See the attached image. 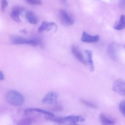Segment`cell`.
Returning a JSON list of instances; mask_svg holds the SVG:
<instances>
[{"mask_svg":"<svg viewBox=\"0 0 125 125\" xmlns=\"http://www.w3.org/2000/svg\"><path fill=\"white\" fill-rule=\"evenodd\" d=\"M5 99L7 102L14 106H20L23 104L24 98L19 92L14 90L9 91L6 93Z\"/></svg>","mask_w":125,"mask_h":125,"instance_id":"cell-1","label":"cell"},{"mask_svg":"<svg viewBox=\"0 0 125 125\" xmlns=\"http://www.w3.org/2000/svg\"><path fill=\"white\" fill-rule=\"evenodd\" d=\"M11 42L14 44H28L33 46L38 45L42 46L41 41L36 39H28L22 37L16 36L11 39Z\"/></svg>","mask_w":125,"mask_h":125,"instance_id":"cell-2","label":"cell"},{"mask_svg":"<svg viewBox=\"0 0 125 125\" xmlns=\"http://www.w3.org/2000/svg\"><path fill=\"white\" fill-rule=\"evenodd\" d=\"M59 18L61 23L63 26H71L74 23L73 17L65 10H61L59 13Z\"/></svg>","mask_w":125,"mask_h":125,"instance_id":"cell-3","label":"cell"},{"mask_svg":"<svg viewBox=\"0 0 125 125\" xmlns=\"http://www.w3.org/2000/svg\"><path fill=\"white\" fill-rule=\"evenodd\" d=\"M118 49V44L114 42H111L108 45L107 52L109 57L113 61H115L117 60Z\"/></svg>","mask_w":125,"mask_h":125,"instance_id":"cell-4","label":"cell"},{"mask_svg":"<svg viewBox=\"0 0 125 125\" xmlns=\"http://www.w3.org/2000/svg\"><path fill=\"white\" fill-rule=\"evenodd\" d=\"M59 94L54 91H50L48 93L41 101L43 104H55L57 103Z\"/></svg>","mask_w":125,"mask_h":125,"instance_id":"cell-5","label":"cell"},{"mask_svg":"<svg viewBox=\"0 0 125 125\" xmlns=\"http://www.w3.org/2000/svg\"><path fill=\"white\" fill-rule=\"evenodd\" d=\"M113 90L115 93L125 96V82L122 80H117L113 83Z\"/></svg>","mask_w":125,"mask_h":125,"instance_id":"cell-6","label":"cell"},{"mask_svg":"<svg viewBox=\"0 0 125 125\" xmlns=\"http://www.w3.org/2000/svg\"><path fill=\"white\" fill-rule=\"evenodd\" d=\"M24 9L22 7L20 6H15L11 9L10 16L11 19L17 22H21V20L19 16L23 11Z\"/></svg>","mask_w":125,"mask_h":125,"instance_id":"cell-7","label":"cell"},{"mask_svg":"<svg viewBox=\"0 0 125 125\" xmlns=\"http://www.w3.org/2000/svg\"><path fill=\"white\" fill-rule=\"evenodd\" d=\"M64 123L68 122L71 124H75L77 123L84 122L85 119L81 115H70L63 117Z\"/></svg>","mask_w":125,"mask_h":125,"instance_id":"cell-8","label":"cell"},{"mask_svg":"<svg viewBox=\"0 0 125 125\" xmlns=\"http://www.w3.org/2000/svg\"><path fill=\"white\" fill-rule=\"evenodd\" d=\"M72 52L75 58L80 62L84 65H87V62L79 48L75 45H72L71 47Z\"/></svg>","mask_w":125,"mask_h":125,"instance_id":"cell-9","label":"cell"},{"mask_svg":"<svg viewBox=\"0 0 125 125\" xmlns=\"http://www.w3.org/2000/svg\"><path fill=\"white\" fill-rule=\"evenodd\" d=\"M99 39L98 35H90L85 32H83L81 38L82 41L87 43H95L98 42Z\"/></svg>","mask_w":125,"mask_h":125,"instance_id":"cell-10","label":"cell"},{"mask_svg":"<svg viewBox=\"0 0 125 125\" xmlns=\"http://www.w3.org/2000/svg\"><path fill=\"white\" fill-rule=\"evenodd\" d=\"M99 119L101 123L103 125H114L115 123L114 119L105 113L100 114Z\"/></svg>","mask_w":125,"mask_h":125,"instance_id":"cell-11","label":"cell"},{"mask_svg":"<svg viewBox=\"0 0 125 125\" xmlns=\"http://www.w3.org/2000/svg\"><path fill=\"white\" fill-rule=\"evenodd\" d=\"M37 112L40 113H43L47 115H54V113L51 111H47L42 109H38V108H28L25 110L24 112L25 115H27L28 114L32 112Z\"/></svg>","mask_w":125,"mask_h":125,"instance_id":"cell-12","label":"cell"},{"mask_svg":"<svg viewBox=\"0 0 125 125\" xmlns=\"http://www.w3.org/2000/svg\"><path fill=\"white\" fill-rule=\"evenodd\" d=\"M28 21L32 24H36L38 22V19L33 12L29 11L26 13L25 15Z\"/></svg>","mask_w":125,"mask_h":125,"instance_id":"cell-13","label":"cell"},{"mask_svg":"<svg viewBox=\"0 0 125 125\" xmlns=\"http://www.w3.org/2000/svg\"><path fill=\"white\" fill-rule=\"evenodd\" d=\"M125 28V15L121 16L119 21L115 24L114 28L117 30H120Z\"/></svg>","mask_w":125,"mask_h":125,"instance_id":"cell-14","label":"cell"},{"mask_svg":"<svg viewBox=\"0 0 125 125\" xmlns=\"http://www.w3.org/2000/svg\"><path fill=\"white\" fill-rule=\"evenodd\" d=\"M85 52L87 57L88 62L90 66V69L91 71L93 72L94 70V66L93 60V52L90 50H86Z\"/></svg>","mask_w":125,"mask_h":125,"instance_id":"cell-15","label":"cell"},{"mask_svg":"<svg viewBox=\"0 0 125 125\" xmlns=\"http://www.w3.org/2000/svg\"><path fill=\"white\" fill-rule=\"evenodd\" d=\"M36 121V119L33 118L26 117L22 118L17 122V124L19 125H31Z\"/></svg>","mask_w":125,"mask_h":125,"instance_id":"cell-16","label":"cell"},{"mask_svg":"<svg viewBox=\"0 0 125 125\" xmlns=\"http://www.w3.org/2000/svg\"><path fill=\"white\" fill-rule=\"evenodd\" d=\"M49 22L47 21H43L42 24L41 25L39 28L38 30L39 33H42L44 31H46L48 25H49Z\"/></svg>","mask_w":125,"mask_h":125,"instance_id":"cell-17","label":"cell"},{"mask_svg":"<svg viewBox=\"0 0 125 125\" xmlns=\"http://www.w3.org/2000/svg\"><path fill=\"white\" fill-rule=\"evenodd\" d=\"M81 102L83 104L89 107H91V108H96L97 107V106H96V104L94 103H92L88 101H87V100H85V99H82L81 100Z\"/></svg>","mask_w":125,"mask_h":125,"instance_id":"cell-18","label":"cell"},{"mask_svg":"<svg viewBox=\"0 0 125 125\" xmlns=\"http://www.w3.org/2000/svg\"><path fill=\"white\" fill-rule=\"evenodd\" d=\"M119 109L121 113L125 117V100L121 102L119 104Z\"/></svg>","mask_w":125,"mask_h":125,"instance_id":"cell-19","label":"cell"},{"mask_svg":"<svg viewBox=\"0 0 125 125\" xmlns=\"http://www.w3.org/2000/svg\"><path fill=\"white\" fill-rule=\"evenodd\" d=\"M55 105L52 107L51 110L54 112H60L63 110V107L60 104H57V103L55 104Z\"/></svg>","mask_w":125,"mask_h":125,"instance_id":"cell-20","label":"cell"},{"mask_svg":"<svg viewBox=\"0 0 125 125\" xmlns=\"http://www.w3.org/2000/svg\"><path fill=\"white\" fill-rule=\"evenodd\" d=\"M25 1L30 3L33 5H41L42 4V0H25Z\"/></svg>","mask_w":125,"mask_h":125,"instance_id":"cell-21","label":"cell"},{"mask_svg":"<svg viewBox=\"0 0 125 125\" xmlns=\"http://www.w3.org/2000/svg\"><path fill=\"white\" fill-rule=\"evenodd\" d=\"M8 5V2L7 0H1V10L2 11L5 10Z\"/></svg>","mask_w":125,"mask_h":125,"instance_id":"cell-22","label":"cell"},{"mask_svg":"<svg viewBox=\"0 0 125 125\" xmlns=\"http://www.w3.org/2000/svg\"><path fill=\"white\" fill-rule=\"evenodd\" d=\"M118 5L121 9H125V0H119Z\"/></svg>","mask_w":125,"mask_h":125,"instance_id":"cell-23","label":"cell"},{"mask_svg":"<svg viewBox=\"0 0 125 125\" xmlns=\"http://www.w3.org/2000/svg\"><path fill=\"white\" fill-rule=\"evenodd\" d=\"M5 78V74H4V73L2 71H0V80H3Z\"/></svg>","mask_w":125,"mask_h":125,"instance_id":"cell-24","label":"cell"},{"mask_svg":"<svg viewBox=\"0 0 125 125\" xmlns=\"http://www.w3.org/2000/svg\"><path fill=\"white\" fill-rule=\"evenodd\" d=\"M20 32L21 33H22V34H25H25H27V31H26V30H25V29L20 31Z\"/></svg>","mask_w":125,"mask_h":125,"instance_id":"cell-25","label":"cell"},{"mask_svg":"<svg viewBox=\"0 0 125 125\" xmlns=\"http://www.w3.org/2000/svg\"><path fill=\"white\" fill-rule=\"evenodd\" d=\"M124 48H125V45H124Z\"/></svg>","mask_w":125,"mask_h":125,"instance_id":"cell-26","label":"cell"}]
</instances>
